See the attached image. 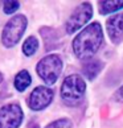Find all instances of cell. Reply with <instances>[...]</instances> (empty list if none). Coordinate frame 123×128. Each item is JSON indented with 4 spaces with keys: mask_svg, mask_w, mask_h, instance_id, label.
Returning a JSON list of instances; mask_svg holds the SVG:
<instances>
[{
    "mask_svg": "<svg viewBox=\"0 0 123 128\" xmlns=\"http://www.w3.org/2000/svg\"><path fill=\"white\" fill-rule=\"evenodd\" d=\"M37 74L46 84H53L62 70V61L57 54H49L39 61L36 66Z\"/></svg>",
    "mask_w": 123,
    "mask_h": 128,
    "instance_id": "obj_3",
    "label": "cell"
},
{
    "mask_svg": "<svg viewBox=\"0 0 123 128\" xmlns=\"http://www.w3.org/2000/svg\"><path fill=\"white\" fill-rule=\"evenodd\" d=\"M24 119V114L19 104L11 103L0 108V128H17Z\"/></svg>",
    "mask_w": 123,
    "mask_h": 128,
    "instance_id": "obj_6",
    "label": "cell"
},
{
    "mask_svg": "<svg viewBox=\"0 0 123 128\" xmlns=\"http://www.w3.org/2000/svg\"><path fill=\"white\" fill-rule=\"evenodd\" d=\"M123 8V0H108V2H99V12L102 15H108Z\"/></svg>",
    "mask_w": 123,
    "mask_h": 128,
    "instance_id": "obj_10",
    "label": "cell"
},
{
    "mask_svg": "<svg viewBox=\"0 0 123 128\" xmlns=\"http://www.w3.org/2000/svg\"><path fill=\"white\" fill-rule=\"evenodd\" d=\"M91 16H93L91 4L90 3H82L81 6H78L75 8V11L68 18V21H66V32L69 34L77 32L90 20Z\"/></svg>",
    "mask_w": 123,
    "mask_h": 128,
    "instance_id": "obj_5",
    "label": "cell"
},
{
    "mask_svg": "<svg viewBox=\"0 0 123 128\" xmlns=\"http://www.w3.org/2000/svg\"><path fill=\"white\" fill-rule=\"evenodd\" d=\"M45 128H72V122L69 119H58L56 122H52Z\"/></svg>",
    "mask_w": 123,
    "mask_h": 128,
    "instance_id": "obj_13",
    "label": "cell"
},
{
    "mask_svg": "<svg viewBox=\"0 0 123 128\" xmlns=\"http://www.w3.org/2000/svg\"><path fill=\"white\" fill-rule=\"evenodd\" d=\"M102 70V62L99 60H90L83 65L82 73L87 79H94Z\"/></svg>",
    "mask_w": 123,
    "mask_h": 128,
    "instance_id": "obj_9",
    "label": "cell"
},
{
    "mask_svg": "<svg viewBox=\"0 0 123 128\" xmlns=\"http://www.w3.org/2000/svg\"><path fill=\"white\" fill-rule=\"evenodd\" d=\"M106 26H107L110 40L114 44H119L123 40V12L108 18L106 22Z\"/></svg>",
    "mask_w": 123,
    "mask_h": 128,
    "instance_id": "obj_8",
    "label": "cell"
},
{
    "mask_svg": "<svg viewBox=\"0 0 123 128\" xmlns=\"http://www.w3.org/2000/svg\"><path fill=\"white\" fill-rule=\"evenodd\" d=\"M103 40V32L99 22L87 25L73 41V50L79 60H89L98 52Z\"/></svg>",
    "mask_w": 123,
    "mask_h": 128,
    "instance_id": "obj_1",
    "label": "cell"
},
{
    "mask_svg": "<svg viewBox=\"0 0 123 128\" xmlns=\"http://www.w3.org/2000/svg\"><path fill=\"white\" fill-rule=\"evenodd\" d=\"M19 7H20V3L19 2H4L3 11L7 15H12L13 12H16L19 9Z\"/></svg>",
    "mask_w": 123,
    "mask_h": 128,
    "instance_id": "obj_14",
    "label": "cell"
},
{
    "mask_svg": "<svg viewBox=\"0 0 123 128\" xmlns=\"http://www.w3.org/2000/svg\"><path fill=\"white\" fill-rule=\"evenodd\" d=\"M27 29V17L24 15H16L9 20L2 33V42L6 48H12L20 41Z\"/></svg>",
    "mask_w": 123,
    "mask_h": 128,
    "instance_id": "obj_4",
    "label": "cell"
},
{
    "mask_svg": "<svg viewBox=\"0 0 123 128\" xmlns=\"http://www.w3.org/2000/svg\"><path fill=\"white\" fill-rule=\"evenodd\" d=\"M115 96H116L118 100H123V86L116 91V95H115Z\"/></svg>",
    "mask_w": 123,
    "mask_h": 128,
    "instance_id": "obj_15",
    "label": "cell"
},
{
    "mask_svg": "<svg viewBox=\"0 0 123 128\" xmlns=\"http://www.w3.org/2000/svg\"><path fill=\"white\" fill-rule=\"evenodd\" d=\"M86 91V83L77 74L66 77L61 86V98L68 106H77L81 103Z\"/></svg>",
    "mask_w": 123,
    "mask_h": 128,
    "instance_id": "obj_2",
    "label": "cell"
},
{
    "mask_svg": "<svg viewBox=\"0 0 123 128\" xmlns=\"http://www.w3.org/2000/svg\"><path fill=\"white\" fill-rule=\"evenodd\" d=\"M37 48H39V41L35 36H31L24 41L23 44V53H24L27 57H31L36 53Z\"/></svg>",
    "mask_w": 123,
    "mask_h": 128,
    "instance_id": "obj_12",
    "label": "cell"
},
{
    "mask_svg": "<svg viewBox=\"0 0 123 128\" xmlns=\"http://www.w3.org/2000/svg\"><path fill=\"white\" fill-rule=\"evenodd\" d=\"M53 95H54V92L52 88L39 86L31 92L29 99H28V106L33 111H41L50 104Z\"/></svg>",
    "mask_w": 123,
    "mask_h": 128,
    "instance_id": "obj_7",
    "label": "cell"
},
{
    "mask_svg": "<svg viewBox=\"0 0 123 128\" xmlns=\"http://www.w3.org/2000/svg\"><path fill=\"white\" fill-rule=\"evenodd\" d=\"M31 83H32V78L27 70H21L20 73H17V75L15 77V82H13L15 88L17 91H24Z\"/></svg>",
    "mask_w": 123,
    "mask_h": 128,
    "instance_id": "obj_11",
    "label": "cell"
},
{
    "mask_svg": "<svg viewBox=\"0 0 123 128\" xmlns=\"http://www.w3.org/2000/svg\"><path fill=\"white\" fill-rule=\"evenodd\" d=\"M2 82H3V74L0 73V83H2Z\"/></svg>",
    "mask_w": 123,
    "mask_h": 128,
    "instance_id": "obj_16",
    "label": "cell"
}]
</instances>
